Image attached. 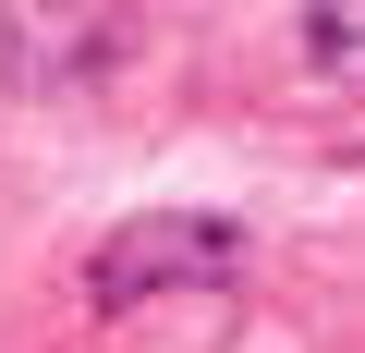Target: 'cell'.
I'll list each match as a JSON object with an SVG mask.
<instances>
[{
    "label": "cell",
    "instance_id": "obj_1",
    "mask_svg": "<svg viewBox=\"0 0 365 353\" xmlns=\"http://www.w3.org/2000/svg\"><path fill=\"white\" fill-rule=\"evenodd\" d=\"M244 268H256V232L244 220H220V208H146V220H122L86 256V305L98 317H134L158 292H232Z\"/></svg>",
    "mask_w": 365,
    "mask_h": 353
},
{
    "label": "cell",
    "instance_id": "obj_2",
    "mask_svg": "<svg viewBox=\"0 0 365 353\" xmlns=\"http://www.w3.org/2000/svg\"><path fill=\"white\" fill-rule=\"evenodd\" d=\"M146 49V13L134 0H0V98H98L122 61Z\"/></svg>",
    "mask_w": 365,
    "mask_h": 353
},
{
    "label": "cell",
    "instance_id": "obj_3",
    "mask_svg": "<svg viewBox=\"0 0 365 353\" xmlns=\"http://www.w3.org/2000/svg\"><path fill=\"white\" fill-rule=\"evenodd\" d=\"M304 73L329 98H365V0H304Z\"/></svg>",
    "mask_w": 365,
    "mask_h": 353
}]
</instances>
